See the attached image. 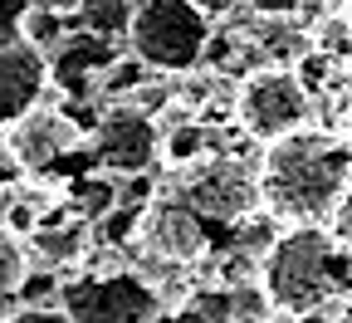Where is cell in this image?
Instances as JSON below:
<instances>
[{
	"label": "cell",
	"instance_id": "obj_1",
	"mask_svg": "<svg viewBox=\"0 0 352 323\" xmlns=\"http://www.w3.org/2000/svg\"><path fill=\"white\" fill-rule=\"evenodd\" d=\"M254 176H259V206L270 211V220L328 225L333 206L352 187V152L333 132L298 127L264 147Z\"/></svg>",
	"mask_w": 352,
	"mask_h": 323
},
{
	"label": "cell",
	"instance_id": "obj_2",
	"mask_svg": "<svg viewBox=\"0 0 352 323\" xmlns=\"http://www.w3.org/2000/svg\"><path fill=\"white\" fill-rule=\"evenodd\" d=\"M347 274H352V250L333 240L328 225H294L259 260V294L274 313L303 318L328 309V299L347 284Z\"/></svg>",
	"mask_w": 352,
	"mask_h": 323
},
{
	"label": "cell",
	"instance_id": "obj_3",
	"mask_svg": "<svg viewBox=\"0 0 352 323\" xmlns=\"http://www.w3.org/2000/svg\"><path fill=\"white\" fill-rule=\"evenodd\" d=\"M132 59L162 69V74H186L201 64L206 44H210V20L191 6V0H142L132 10Z\"/></svg>",
	"mask_w": 352,
	"mask_h": 323
},
{
	"label": "cell",
	"instance_id": "obj_4",
	"mask_svg": "<svg viewBox=\"0 0 352 323\" xmlns=\"http://www.w3.org/2000/svg\"><path fill=\"white\" fill-rule=\"evenodd\" d=\"M176 201H182L196 220H220L235 225L259 206V176L254 167H245L240 157H201L182 171L176 181Z\"/></svg>",
	"mask_w": 352,
	"mask_h": 323
},
{
	"label": "cell",
	"instance_id": "obj_5",
	"mask_svg": "<svg viewBox=\"0 0 352 323\" xmlns=\"http://www.w3.org/2000/svg\"><path fill=\"white\" fill-rule=\"evenodd\" d=\"M59 309L74 323H152L157 289L127 269L113 274H78L59 284Z\"/></svg>",
	"mask_w": 352,
	"mask_h": 323
},
{
	"label": "cell",
	"instance_id": "obj_6",
	"mask_svg": "<svg viewBox=\"0 0 352 323\" xmlns=\"http://www.w3.org/2000/svg\"><path fill=\"white\" fill-rule=\"evenodd\" d=\"M240 127L254 137V143H279V137L298 132L308 123V113H314V103H308V94L298 88L294 69H274V64H259L245 83H240Z\"/></svg>",
	"mask_w": 352,
	"mask_h": 323
},
{
	"label": "cell",
	"instance_id": "obj_7",
	"mask_svg": "<svg viewBox=\"0 0 352 323\" xmlns=\"http://www.w3.org/2000/svg\"><path fill=\"white\" fill-rule=\"evenodd\" d=\"M162 152V132L147 113H138L132 103H118L108 113H98L94 127V162L108 176H147V167Z\"/></svg>",
	"mask_w": 352,
	"mask_h": 323
},
{
	"label": "cell",
	"instance_id": "obj_8",
	"mask_svg": "<svg viewBox=\"0 0 352 323\" xmlns=\"http://www.w3.org/2000/svg\"><path fill=\"white\" fill-rule=\"evenodd\" d=\"M138 240L157 255V260H171V264H191L201 260L210 245H206V220H196L182 201H152L142 211V225H138Z\"/></svg>",
	"mask_w": 352,
	"mask_h": 323
},
{
	"label": "cell",
	"instance_id": "obj_9",
	"mask_svg": "<svg viewBox=\"0 0 352 323\" xmlns=\"http://www.w3.org/2000/svg\"><path fill=\"white\" fill-rule=\"evenodd\" d=\"M6 147L20 162V171H50L69 147H78V123L69 113H50V108H34L25 113L10 132H6Z\"/></svg>",
	"mask_w": 352,
	"mask_h": 323
},
{
	"label": "cell",
	"instance_id": "obj_10",
	"mask_svg": "<svg viewBox=\"0 0 352 323\" xmlns=\"http://www.w3.org/2000/svg\"><path fill=\"white\" fill-rule=\"evenodd\" d=\"M44 83H50V69L39 50H30L25 39L0 44V127H15L25 113H34Z\"/></svg>",
	"mask_w": 352,
	"mask_h": 323
},
{
	"label": "cell",
	"instance_id": "obj_11",
	"mask_svg": "<svg viewBox=\"0 0 352 323\" xmlns=\"http://www.w3.org/2000/svg\"><path fill=\"white\" fill-rule=\"evenodd\" d=\"M113 44L108 39H94V34H69L54 59H44L50 69V83H59L69 98H88L94 94V83H103V74L113 69Z\"/></svg>",
	"mask_w": 352,
	"mask_h": 323
},
{
	"label": "cell",
	"instance_id": "obj_12",
	"mask_svg": "<svg viewBox=\"0 0 352 323\" xmlns=\"http://www.w3.org/2000/svg\"><path fill=\"white\" fill-rule=\"evenodd\" d=\"M88 245V220H39V230L30 236V250L44 264H69L78 260Z\"/></svg>",
	"mask_w": 352,
	"mask_h": 323
},
{
	"label": "cell",
	"instance_id": "obj_13",
	"mask_svg": "<svg viewBox=\"0 0 352 323\" xmlns=\"http://www.w3.org/2000/svg\"><path fill=\"white\" fill-rule=\"evenodd\" d=\"M132 0H83L78 6V25L83 34H94V39H118L132 30Z\"/></svg>",
	"mask_w": 352,
	"mask_h": 323
},
{
	"label": "cell",
	"instance_id": "obj_14",
	"mask_svg": "<svg viewBox=\"0 0 352 323\" xmlns=\"http://www.w3.org/2000/svg\"><path fill=\"white\" fill-rule=\"evenodd\" d=\"M20 284H25V250H20V236H10V230L0 225V323L15 313Z\"/></svg>",
	"mask_w": 352,
	"mask_h": 323
},
{
	"label": "cell",
	"instance_id": "obj_15",
	"mask_svg": "<svg viewBox=\"0 0 352 323\" xmlns=\"http://www.w3.org/2000/svg\"><path fill=\"white\" fill-rule=\"evenodd\" d=\"M206 147H210V132H206V123H171V132L162 137V157L171 162V167H191V162H201L206 157Z\"/></svg>",
	"mask_w": 352,
	"mask_h": 323
},
{
	"label": "cell",
	"instance_id": "obj_16",
	"mask_svg": "<svg viewBox=\"0 0 352 323\" xmlns=\"http://www.w3.org/2000/svg\"><path fill=\"white\" fill-rule=\"evenodd\" d=\"M20 39L30 44V50H59V44L69 39V20L59 10H44V6H30L25 20H20Z\"/></svg>",
	"mask_w": 352,
	"mask_h": 323
},
{
	"label": "cell",
	"instance_id": "obj_17",
	"mask_svg": "<svg viewBox=\"0 0 352 323\" xmlns=\"http://www.w3.org/2000/svg\"><path fill=\"white\" fill-rule=\"evenodd\" d=\"M308 39H314V50L328 54L338 69L352 59V15H323L314 30H308Z\"/></svg>",
	"mask_w": 352,
	"mask_h": 323
},
{
	"label": "cell",
	"instance_id": "obj_18",
	"mask_svg": "<svg viewBox=\"0 0 352 323\" xmlns=\"http://www.w3.org/2000/svg\"><path fill=\"white\" fill-rule=\"evenodd\" d=\"M74 196H78L83 220H103V216L118 206V187H113L108 176H88V181H78V187H74Z\"/></svg>",
	"mask_w": 352,
	"mask_h": 323
},
{
	"label": "cell",
	"instance_id": "obj_19",
	"mask_svg": "<svg viewBox=\"0 0 352 323\" xmlns=\"http://www.w3.org/2000/svg\"><path fill=\"white\" fill-rule=\"evenodd\" d=\"M147 83V64H138V59H113V69L103 74V94L108 98H122V94H138V88Z\"/></svg>",
	"mask_w": 352,
	"mask_h": 323
},
{
	"label": "cell",
	"instance_id": "obj_20",
	"mask_svg": "<svg viewBox=\"0 0 352 323\" xmlns=\"http://www.w3.org/2000/svg\"><path fill=\"white\" fill-rule=\"evenodd\" d=\"M142 211H147V206H113V211L98 220V236H103L108 245H122L127 236H138V225H142Z\"/></svg>",
	"mask_w": 352,
	"mask_h": 323
},
{
	"label": "cell",
	"instance_id": "obj_21",
	"mask_svg": "<svg viewBox=\"0 0 352 323\" xmlns=\"http://www.w3.org/2000/svg\"><path fill=\"white\" fill-rule=\"evenodd\" d=\"M328 230H333V240H338L342 250H352V187H347V196L333 206V216H328Z\"/></svg>",
	"mask_w": 352,
	"mask_h": 323
},
{
	"label": "cell",
	"instance_id": "obj_22",
	"mask_svg": "<svg viewBox=\"0 0 352 323\" xmlns=\"http://www.w3.org/2000/svg\"><path fill=\"white\" fill-rule=\"evenodd\" d=\"M6 323H74L64 309H44V304H34V309H15Z\"/></svg>",
	"mask_w": 352,
	"mask_h": 323
},
{
	"label": "cell",
	"instance_id": "obj_23",
	"mask_svg": "<svg viewBox=\"0 0 352 323\" xmlns=\"http://www.w3.org/2000/svg\"><path fill=\"white\" fill-rule=\"evenodd\" d=\"M254 6V15H264V20H294L298 10H303V0H250Z\"/></svg>",
	"mask_w": 352,
	"mask_h": 323
},
{
	"label": "cell",
	"instance_id": "obj_24",
	"mask_svg": "<svg viewBox=\"0 0 352 323\" xmlns=\"http://www.w3.org/2000/svg\"><path fill=\"white\" fill-rule=\"evenodd\" d=\"M20 176H25V171H20V162L10 157V147H6V137H0V196H6V191L15 187Z\"/></svg>",
	"mask_w": 352,
	"mask_h": 323
},
{
	"label": "cell",
	"instance_id": "obj_25",
	"mask_svg": "<svg viewBox=\"0 0 352 323\" xmlns=\"http://www.w3.org/2000/svg\"><path fill=\"white\" fill-rule=\"evenodd\" d=\"M30 6H34V0H0V34H6V30H20V20H25Z\"/></svg>",
	"mask_w": 352,
	"mask_h": 323
},
{
	"label": "cell",
	"instance_id": "obj_26",
	"mask_svg": "<svg viewBox=\"0 0 352 323\" xmlns=\"http://www.w3.org/2000/svg\"><path fill=\"white\" fill-rule=\"evenodd\" d=\"M152 323H210V318H206V313H196V309L186 304V309H171V313H157Z\"/></svg>",
	"mask_w": 352,
	"mask_h": 323
},
{
	"label": "cell",
	"instance_id": "obj_27",
	"mask_svg": "<svg viewBox=\"0 0 352 323\" xmlns=\"http://www.w3.org/2000/svg\"><path fill=\"white\" fill-rule=\"evenodd\" d=\"M191 6H196L206 20H220V15H230V10H235V0H191Z\"/></svg>",
	"mask_w": 352,
	"mask_h": 323
},
{
	"label": "cell",
	"instance_id": "obj_28",
	"mask_svg": "<svg viewBox=\"0 0 352 323\" xmlns=\"http://www.w3.org/2000/svg\"><path fill=\"white\" fill-rule=\"evenodd\" d=\"M34 6H44V10H59V15H69V10H78L83 0H34Z\"/></svg>",
	"mask_w": 352,
	"mask_h": 323
},
{
	"label": "cell",
	"instance_id": "obj_29",
	"mask_svg": "<svg viewBox=\"0 0 352 323\" xmlns=\"http://www.w3.org/2000/svg\"><path fill=\"white\" fill-rule=\"evenodd\" d=\"M338 323H352V304H347V309H338Z\"/></svg>",
	"mask_w": 352,
	"mask_h": 323
},
{
	"label": "cell",
	"instance_id": "obj_30",
	"mask_svg": "<svg viewBox=\"0 0 352 323\" xmlns=\"http://www.w3.org/2000/svg\"><path fill=\"white\" fill-rule=\"evenodd\" d=\"M240 323H274V318H240Z\"/></svg>",
	"mask_w": 352,
	"mask_h": 323
},
{
	"label": "cell",
	"instance_id": "obj_31",
	"mask_svg": "<svg viewBox=\"0 0 352 323\" xmlns=\"http://www.w3.org/2000/svg\"><path fill=\"white\" fill-rule=\"evenodd\" d=\"M342 143H347V152H352V127H347V137H342Z\"/></svg>",
	"mask_w": 352,
	"mask_h": 323
}]
</instances>
